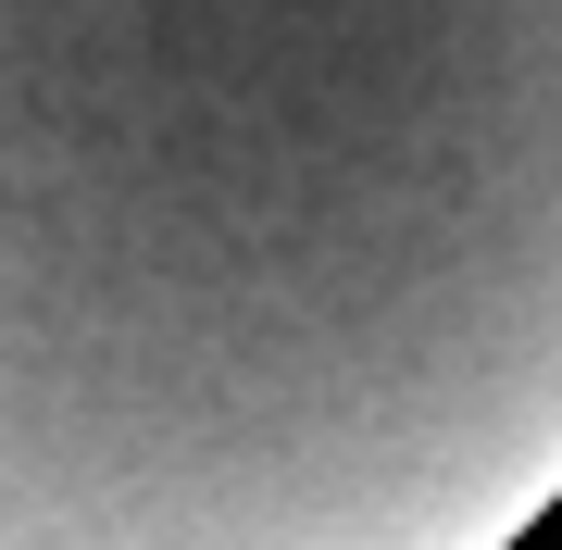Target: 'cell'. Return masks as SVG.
I'll return each mask as SVG.
<instances>
[{
  "label": "cell",
  "mask_w": 562,
  "mask_h": 550,
  "mask_svg": "<svg viewBox=\"0 0 562 550\" xmlns=\"http://www.w3.org/2000/svg\"><path fill=\"white\" fill-rule=\"evenodd\" d=\"M550 513L562 0H0V550Z\"/></svg>",
  "instance_id": "cell-1"
}]
</instances>
